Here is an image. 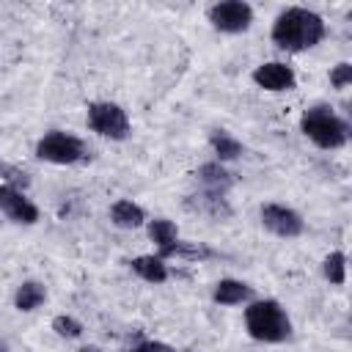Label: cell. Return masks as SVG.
<instances>
[{"label": "cell", "mask_w": 352, "mask_h": 352, "mask_svg": "<svg viewBox=\"0 0 352 352\" xmlns=\"http://www.w3.org/2000/svg\"><path fill=\"white\" fill-rule=\"evenodd\" d=\"M322 272H324V278H327L330 283L341 286V283L346 280V256H344L341 250H333L330 256H324V261H322Z\"/></svg>", "instance_id": "obj_17"}, {"label": "cell", "mask_w": 352, "mask_h": 352, "mask_svg": "<svg viewBox=\"0 0 352 352\" xmlns=\"http://www.w3.org/2000/svg\"><path fill=\"white\" fill-rule=\"evenodd\" d=\"M52 330L60 336V338H80L82 336V322H77L74 316L69 314H60L52 319Z\"/></svg>", "instance_id": "obj_18"}, {"label": "cell", "mask_w": 352, "mask_h": 352, "mask_svg": "<svg viewBox=\"0 0 352 352\" xmlns=\"http://www.w3.org/2000/svg\"><path fill=\"white\" fill-rule=\"evenodd\" d=\"M0 212L19 226L38 223V206L19 187H11V184H0Z\"/></svg>", "instance_id": "obj_9"}, {"label": "cell", "mask_w": 352, "mask_h": 352, "mask_svg": "<svg viewBox=\"0 0 352 352\" xmlns=\"http://www.w3.org/2000/svg\"><path fill=\"white\" fill-rule=\"evenodd\" d=\"M110 220H113L118 228H140V226L146 223V212H143L135 201L121 198V201H116V204L110 206Z\"/></svg>", "instance_id": "obj_13"}, {"label": "cell", "mask_w": 352, "mask_h": 352, "mask_svg": "<svg viewBox=\"0 0 352 352\" xmlns=\"http://www.w3.org/2000/svg\"><path fill=\"white\" fill-rule=\"evenodd\" d=\"M85 154H88L85 143L69 132H60V129L47 132L36 143V157L44 162H52V165H74V162L85 160Z\"/></svg>", "instance_id": "obj_4"}, {"label": "cell", "mask_w": 352, "mask_h": 352, "mask_svg": "<svg viewBox=\"0 0 352 352\" xmlns=\"http://www.w3.org/2000/svg\"><path fill=\"white\" fill-rule=\"evenodd\" d=\"M206 16L220 33H245L253 25V8L245 0H220L209 6Z\"/></svg>", "instance_id": "obj_7"}, {"label": "cell", "mask_w": 352, "mask_h": 352, "mask_svg": "<svg viewBox=\"0 0 352 352\" xmlns=\"http://www.w3.org/2000/svg\"><path fill=\"white\" fill-rule=\"evenodd\" d=\"M261 226L267 231H272L275 236H283V239L300 236L305 231L302 217L292 206H283V204H264L261 206Z\"/></svg>", "instance_id": "obj_8"}, {"label": "cell", "mask_w": 352, "mask_h": 352, "mask_svg": "<svg viewBox=\"0 0 352 352\" xmlns=\"http://www.w3.org/2000/svg\"><path fill=\"white\" fill-rule=\"evenodd\" d=\"M0 352H11V346H8V341L0 336Z\"/></svg>", "instance_id": "obj_21"}, {"label": "cell", "mask_w": 352, "mask_h": 352, "mask_svg": "<svg viewBox=\"0 0 352 352\" xmlns=\"http://www.w3.org/2000/svg\"><path fill=\"white\" fill-rule=\"evenodd\" d=\"M253 82L264 91H292L297 85V77L292 72V66L280 63V60H267L261 66L253 69Z\"/></svg>", "instance_id": "obj_10"}, {"label": "cell", "mask_w": 352, "mask_h": 352, "mask_svg": "<svg viewBox=\"0 0 352 352\" xmlns=\"http://www.w3.org/2000/svg\"><path fill=\"white\" fill-rule=\"evenodd\" d=\"M209 143H212V151L217 154V160L220 162H231V160H239L242 157V143L234 138V135H228L226 129H214L212 135H209Z\"/></svg>", "instance_id": "obj_16"}, {"label": "cell", "mask_w": 352, "mask_h": 352, "mask_svg": "<svg viewBox=\"0 0 352 352\" xmlns=\"http://www.w3.org/2000/svg\"><path fill=\"white\" fill-rule=\"evenodd\" d=\"M300 129L311 143H316L319 148H327V151L341 148L349 140V124L338 113H333V107H327V104L308 107L300 118Z\"/></svg>", "instance_id": "obj_3"}, {"label": "cell", "mask_w": 352, "mask_h": 352, "mask_svg": "<svg viewBox=\"0 0 352 352\" xmlns=\"http://www.w3.org/2000/svg\"><path fill=\"white\" fill-rule=\"evenodd\" d=\"M250 294H253L250 286L242 283V280H234V278H223L212 289V300L217 305H239V302L250 300Z\"/></svg>", "instance_id": "obj_12"}, {"label": "cell", "mask_w": 352, "mask_h": 352, "mask_svg": "<svg viewBox=\"0 0 352 352\" xmlns=\"http://www.w3.org/2000/svg\"><path fill=\"white\" fill-rule=\"evenodd\" d=\"M330 82H333V88H346L349 82H352V63H338L333 72H330Z\"/></svg>", "instance_id": "obj_19"}, {"label": "cell", "mask_w": 352, "mask_h": 352, "mask_svg": "<svg viewBox=\"0 0 352 352\" xmlns=\"http://www.w3.org/2000/svg\"><path fill=\"white\" fill-rule=\"evenodd\" d=\"M129 352H176L173 346L162 344V341H140L138 346H132Z\"/></svg>", "instance_id": "obj_20"}, {"label": "cell", "mask_w": 352, "mask_h": 352, "mask_svg": "<svg viewBox=\"0 0 352 352\" xmlns=\"http://www.w3.org/2000/svg\"><path fill=\"white\" fill-rule=\"evenodd\" d=\"M44 300H47V289H44V283H38V280H22V283L16 286V294H14V305H16V311L30 314V311H36Z\"/></svg>", "instance_id": "obj_14"}, {"label": "cell", "mask_w": 352, "mask_h": 352, "mask_svg": "<svg viewBox=\"0 0 352 352\" xmlns=\"http://www.w3.org/2000/svg\"><path fill=\"white\" fill-rule=\"evenodd\" d=\"M129 267L135 275H140L148 283H165L168 280V267L160 256H138L129 261Z\"/></svg>", "instance_id": "obj_15"}, {"label": "cell", "mask_w": 352, "mask_h": 352, "mask_svg": "<svg viewBox=\"0 0 352 352\" xmlns=\"http://www.w3.org/2000/svg\"><path fill=\"white\" fill-rule=\"evenodd\" d=\"M148 236H151V242L157 245L162 261H165L168 256H176V253H179V245H182V242H179V228H176L173 220H165V217L151 220V223H148Z\"/></svg>", "instance_id": "obj_11"}, {"label": "cell", "mask_w": 352, "mask_h": 352, "mask_svg": "<svg viewBox=\"0 0 352 352\" xmlns=\"http://www.w3.org/2000/svg\"><path fill=\"white\" fill-rule=\"evenodd\" d=\"M88 126L110 140L129 138V118L121 104L116 102H91L88 104Z\"/></svg>", "instance_id": "obj_6"}, {"label": "cell", "mask_w": 352, "mask_h": 352, "mask_svg": "<svg viewBox=\"0 0 352 352\" xmlns=\"http://www.w3.org/2000/svg\"><path fill=\"white\" fill-rule=\"evenodd\" d=\"M80 352H99V346H82Z\"/></svg>", "instance_id": "obj_22"}, {"label": "cell", "mask_w": 352, "mask_h": 352, "mask_svg": "<svg viewBox=\"0 0 352 352\" xmlns=\"http://www.w3.org/2000/svg\"><path fill=\"white\" fill-rule=\"evenodd\" d=\"M245 330L264 344H280L292 336V319L278 300H256L245 308Z\"/></svg>", "instance_id": "obj_2"}, {"label": "cell", "mask_w": 352, "mask_h": 352, "mask_svg": "<svg viewBox=\"0 0 352 352\" xmlns=\"http://www.w3.org/2000/svg\"><path fill=\"white\" fill-rule=\"evenodd\" d=\"M198 182L204 187L201 198L206 206H212V214L220 217V214H228V206H226V192L231 190L234 184V176L220 165V162H206L198 168Z\"/></svg>", "instance_id": "obj_5"}, {"label": "cell", "mask_w": 352, "mask_h": 352, "mask_svg": "<svg viewBox=\"0 0 352 352\" xmlns=\"http://www.w3.org/2000/svg\"><path fill=\"white\" fill-rule=\"evenodd\" d=\"M324 33H327L324 19L316 11L302 8V6H292L280 11L272 22V41L286 52L311 50L324 38Z\"/></svg>", "instance_id": "obj_1"}]
</instances>
